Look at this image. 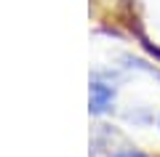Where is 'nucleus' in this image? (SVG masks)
<instances>
[{
  "label": "nucleus",
  "instance_id": "obj_1",
  "mask_svg": "<svg viewBox=\"0 0 160 157\" xmlns=\"http://www.w3.org/2000/svg\"><path fill=\"white\" fill-rule=\"evenodd\" d=\"M115 101V91L104 83H91V112L93 115H102L112 107Z\"/></svg>",
  "mask_w": 160,
  "mask_h": 157
},
{
  "label": "nucleus",
  "instance_id": "obj_2",
  "mask_svg": "<svg viewBox=\"0 0 160 157\" xmlns=\"http://www.w3.org/2000/svg\"><path fill=\"white\" fill-rule=\"evenodd\" d=\"M112 157H147V155L139 152V149H120L118 155H112Z\"/></svg>",
  "mask_w": 160,
  "mask_h": 157
}]
</instances>
